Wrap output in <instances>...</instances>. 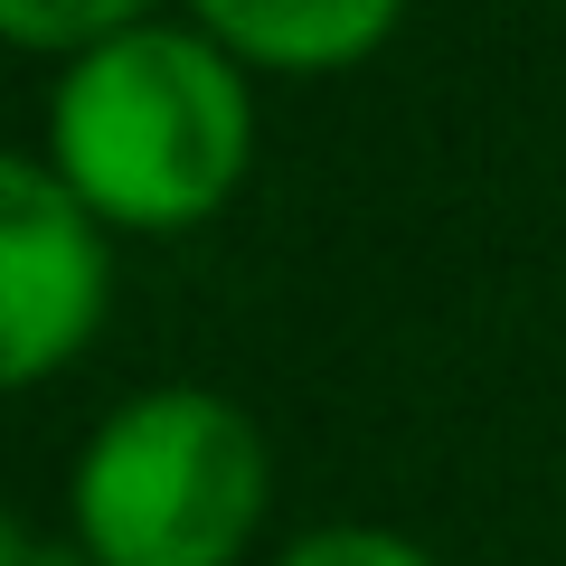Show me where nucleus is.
<instances>
[{
	"instance_id": "nucleus-1",
	"label": "nucleus",
	"mask_w": 566,
	"mask_h": 566,
	"mask_svg": "<svg viewBox=\"0 0 566 566\" xmlns=\"http://www.w3.org/2000/svg\"><path fill=\"white\" fill-rule=\"evenodd\" d=\"M39 161L104 227L180 237V227L218 218L255 161L245 66L208 29H123V39L66 57Z\"/></svg>"
},
{
	"instance_id": "nucleus-2",
	"label": "nucleus",
	"mask_w": 566,
	"mask_h": 566,
	"mask_svg": "<svg viewBox=\"0 0 566 566\" xmlns=\"http://www.w3.org/2000/svg\"><path fill=\"white\" fill-rule=\"evenodd\" d=\"M274 510V453L218 387H142L66 472V547L85 566H237Z\"/></svg>"
},
{
	"instance_id": "nucleus-3",
	"label": "nucleus",
	"mask_w": 566,
	"mask_h": 566,
	"mask_svg": "<svg viewBox=\"0 0 566 566\" xmlns=\"http://www.w3.org/2000/svg\"><path fill=\"white\" fill-rule=\"evenodd\" d=\"M114 255L104 218L57 180L48 161H0V368L10 387H39L104 331Z\"/></svg>"
},
{
	"instance_id": "nucleus-4",
	"label": "nucleus",
	"mask_w": 566,
	"mask_h": 566,
	"mask_svg": "<svg viewBox=\"0 0 566 566\" xmlns=\"http://www.w3.org/2000/svg\"><path fill=\"white\" fill-rule=\"evenodd\" d=\"M199 29L227 48L237 66H293V76H322L349 66L397 29L406 0H189Z\"/></svg>"
},
{
	"instance_id": "nucleus-5",
	"label": "nucleus",
	"mask_w": 566,
	"mask_h": 566,
	"mask_svg": "<svg viewBox=\"0 0 566 566\" xmlns=\"http://www.w3.org/2000/svg\"><path fill=\"white\" fill-rule=\"evenodd\" d=\"M161 0H0V29L10 48H57V57H85V48L123 39V29H151Z\"/></svg>"
},
{
	"instance_id": "nucleus-6",
	"label": "nucleus",
	"mask_w": 566,
	"mask_h": 566,
	"mask_svg": "<svg viewBox=\"0 0 566 566\" xmlns=\"http://www.w3.org/2000/svg\"><path fill=\"white\" fill-rule=\"evenodd\" d=\"M274 566H434L416 538H397V528H378V520H322V528H303V538L283 547Z\"/></svg>"
}]
</instances>
